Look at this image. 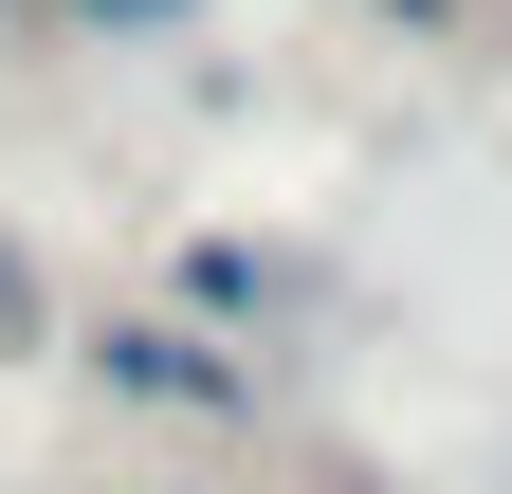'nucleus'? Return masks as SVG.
Listing matches in <instances>:
<instances>
[{"label": "nucleus", "mask_w": 512, "mask_h": 494, "mask_svg": "<svg viewBox=\"0 0 512 494\" xmlns=\"http://www.w3.org/2000/svg\"><path fill=\"white\" fill-rule=\"evenodd\" d=\"M110 385H147V403H238V366H202V330H110Z\"/></svg>", "instance_id": "1"}, {"label": "nucleus", "mask_w": 512, "mask_h": 494, "mask_svg": "<svg viewBox=\"0 0 512 494\" xmlns=\"http://www.w3.org/2000/svg\"><path fill=\"white\" fill-rule=\"evenodd\" d=\"M92 37H165V19H202V0H74Z\"/></svg>", "instance_id": "2"}]
</instances>
